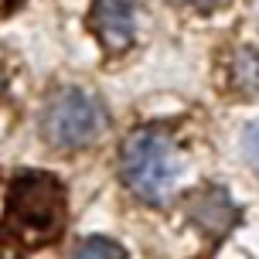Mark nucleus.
Segmentation results:
<instances>
[{"label":"nucleus","instance_id":"1","mask_svg":"<svg viewBox=\"0 0 259 259\" xmlns=\"http://www.w3.org/2000/svg\"><path fill=\"white\" fill-rule=\"evenodd\" d=\"M65 219H68V194L55 174H48V170H17L14 174L0 229L17 246H52L65 232Z\"/></svg>","mask_w":259,"mask_h":259},{"label":"nucleus","instance_id":"2","mask_svg":"<svg viewBox=\"0 0 259 259\" xmlns=\"http://www.w3.org/2000/svg\"><path fill=\"white\" fill-rule=\"evenodd\" d=\"M119 170H123L126 188L140 201L164 205L181 181L184 157L170 137L157 130H137L119 147Z\"/></svg>","mask_w":259,"mask_h":259},{"label":"nucleus","instance_id":"3","mask_svg":"<svg viewBox=\"0 0 259 259\" xmlns=\"http://www.w3.org/2000/svg\"><path fill=\"white\" fill-rule=\"evenodd\" d=\"M106 109L103 103L85 89H62L55 92L45 113H41V133L45 140L58 150H78L89 147L99 133L106 130Z\"/></svg>","mask_w":259,"mask_h":259},{"label":"nucleus","instance_id":"4","mask_svg":"<svg viewBox=\"0 0 259 259\" xmlns=\"http://www.w3.org/2000/svg\"><path fill=\"white\" fill-rule=\"evenodd\" d=\"M92 31L109 52H126L137 34V0H96Z\"/></svg>","mask_w":259,"mask_h":259},{"label":"nucleus","instance_id":"5","mask_svg":"<svg viewBox=\"0 0 259 259\" xmlns=\"http://www.w3.org/2000/svg\"><path fill=\"white\" fill-rule=\"evenodd\" d=\"M68 259H126V252L113 242V239H82Z\"/></svg>","mask_w":259,"mask_h":259},{"label":"nucleus","instance_id":"6","mask_svg":"<svg viewBox=\"0 0 259 259\" xmlns=\"http://www.w3.org/2000/svg\"><path fill=\"white\" fill-rule=\"evenodd\" d=\"M0 259H24V252H21V246L14 242L11 235L0 229Z\"/></svg>","mask_w":259,"mask_h":259},{"label":"nucleus","instance_id":"7","mask_svg":"<svg viewBox=\"0 0 259 259\" xmlns=\"http://www.w3.org/2000/svg\"><path fill=\"white\" fill-rule=\"evenodd\" d=\"M246 147H249V157H252V164L259 167V123L252 130H249V140H246Z\"/></svg>","mask_w":259,"mask_h":259},{"label":"nucleus","instance_id":"8","mask_svg":"<svg viewBox=\"0 0 259 259\" xmlns=\"http://www.w3.org/2000/svg\"><path fill=\"white\" fill-rule=\"evenodd\" d=\"M17 4H24V0H0V14H11Z\"/></svg>","mask_w":259,"mask_h":259},{"label":"nucleus","instance_id":"9","mask_svg":"<svg viewBox=\"0 0 259 259\" xmlns=\"http://www.w3.org/2000/svg\"><path fill=\"white\" fill-rule=\"evenodd\" d=\"M0 92H4V78H0Z\"/></svg>","mask_w":259,"mask_h":259}]
</instances>
